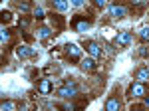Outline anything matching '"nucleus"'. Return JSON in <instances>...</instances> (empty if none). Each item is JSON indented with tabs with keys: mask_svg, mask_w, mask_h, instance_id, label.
<instances>
[{
	"mask_svg": "<svg viewBox=\"0 0 149 111\" xmlns=\"http://www.w3.org/2000/svg\"><path fill=\"white\" fill-rule=\"evenodd\" d=\"M147 95V87L143 85V81H135L127 89V97H145Z\"/></svg>",
	"mask_w": 149,
	"mask_h": 111,
	"instance_id": "nucleus-1",
	"label": "nucleus"
},
{
	"mask_svg": "<svg viewBox=\"0 0 149 111\" xmlns=\"http://www.w3.org/2000/svg\"><path fill=\"white\" fill-rule=\"evenodd\" d=\"M58 95H60V97H76V95H78V85L70 81V83L64 85V87L58 89Z\"/></svg>",
	"mask_w": 149,
	"mask_h": 111,
	"instance_id": "nucleus-2",
	"label": "nucleus"
},
{
	"mask_svg": "<svg viewBox=\"0 0 149 111\" xmlns=\"http://www.w3.org/2000/svg\"><path fill=\"white\" fill-rule=\"evenodd\" d=\"M64 52H66V56H68L72 62H80L81 50H80L76 44H66V46H64Z\"/></svg>",
	"mask_w": 149,
	"mask_h": 111,
	"instance_id": "nucleus-3",
	"label": "nucleus"
},
{
	"mask_svg": "<svg viewBox=\"0 0 149 111\" xmlns=\"http://www.w3.org/2000/svg\"><path fill=\"white\" fill-rule=\"evenodd\" d=\"M86 52L90 56H93V58H100V56H102V48H100L97 42H92V40H90V42H86Z\"/></svg>",
	"mask_w": 149,
	"mask_h": 111,
	"instance_id": "nucleus-4",
	"label": "nucleus"
},
{
	"mask_svg": "<svg viewBox=\"0 0 149 111\" xmlns=\"http://www.w3.org/2000/svg\"><path fill=\"white\" fill-rule=\"evenodd\" d=\"M115 46H127V44H131V34L129 32H119L117 36H115Z\"/></svg>",
	"mask_w": 149,
	"mask_h": 111,
	"instance_id": "nucleus-5",
	"label": "nucleus"
},
{
	"mask_svg": "<svg viewBox=\"0 0 149 111\" xmlns=\"http://www.w3.org/2000/svg\"><path fill=\"white\" fill-rule=\"evenodd\" d=\"M109 16H113V18H123L125 16V8L121 6V4H113V6H109Z\"/></svg>",
	"mask_w": 149,
	"mask_h": 111,
	"instance_id": "nucleus-6",
	"label": "nucleus"
},
{
	"mask_svg": "<svg viewBox=\"0 0 149 111\" xmlns=\"http://www.w3.org/2000/svg\"><path fill=\"white\" fill-rule=\"evenodd\" d=\"M50 18H52V26H54V30L62 32V30H64V26H66V22H64V16H60V14H52Z\"/></svg>",
	"mask_w": 149,
	"mask_h": 111,
	"instance_id": "nucleus-7",
	"label": "nucleus"
},
{
	"mask_svg": "<svg viewBox=\"0 0 149 111\" xmlns=\"http://www.w3.org/2000/svg\"><path fill=\"white\" fill-rule=\"evenodd\" d=\"M38 91L44 93V95H48V93L52 91V81H50V79H40V81H38Z\"/></svg>",
	"mask_w": 149,
	"mask_h": 111,
	"instance_id": "nucleus-8",
	"label": "nucleus"
},
{
	"mask_svg": "<svg viewBox=\"0 0 149 111\" xmlns=\"http://www.w3.org/2000/svg\"><path fill=\"white\" fill-rule=\"evenodd\" d=\"M74 26H76L78 32H86V30H90L92 22H90V20H80V18H76V20H74Z\"/></svg>",
	"mask_w": 149,
	"mask_h": 111,
	"instance_id": "nucleus-9",
	"label": "nucleus"
},
{
	"mask_svg": "<svg viewBox=\"0 0 149 111\" xmlns=\"http://www.w3.org/2000/svg\"><path fill=\"white\" fill-rule=\"evenodd\" d=\"M16 54H18V58H32L36 52L28 46H20V48H16Z\"/></svg>",
	"mask_w": 149,
	"mask_h": 111,
	"instance_id": "nucleus-10",
	"label": "nucleus"
},
{
	"mask_svg": "<svg viewBox=\"0 0 149 111\" xmlns=\"http://www.w3.org/2000/svg\"><path fill=\"white\" fill-rule=\"evenodd\" d=\"M80 66H81V69H84V71H93V69L97 67V64H95V60H93V58H86Z\"/></svg>",
	"mask_w": 149,
	"mask_h": 111,
	"instance_id": "nucleus-11",
	"label": "nucleus"
},
{
	"mask_svg": "<svg viewBox=\"0 0 149 111\" xmlns=\"http://www.w3.org/2000/svg\"><path fill=\"white\" fill-rule=\"evenodd\" d=\"M52 6H54L58 12H64V10H68L70 2L68 0H52Z\"/></svg>",
	"mask_w": 149,
	"mask_h": 111,
	"instance_id": "nucleus-12",
	"label": "nucleus"
},
{
	"mask_svg": "<svg viewBox=\"0 0 149 111\" xmlns=\"http://www.w3.org/2000/svg\"><path fill=\"white\" fill-rule=\"evenodd\" d=\"M135 79H137V81H147L149 79V69L147 67H139L137 71H135Z\"/></svg>",
	"mask_w": 149,
	"mask_h": 111,
	"instance_id": "nucleus-13",
	"label": "nucleus"
},
{
	"mask_svg": "<svg viewBox=\"0 0 149 111\" xmlns=\"http://www.w3.org/2000/svg\"><path fill=\"white\" fill-rule=\"evenodd\" d=\"M105 109L107 111H117L119 109V99H117V97H109L107 103H105Z\"/></svg>",
	"mask_w": 149,
	"mask_h": 111,
	"instance_id": "nucleus-14",
	"label": "nucleus"
},
{
	"mask_svg": "<svg viewBox=\"0 0 149 111\" xmlns=\"http://www.w3.org/2000/svg\"><path fill=\"white\" fill-rule=\"evenodd\" d=\"M50 36H52V30H50L48 26H40V28H38V38H40V40H48Z\"/></svg>",
	"mask_w": 149,
	"mask_h": 111,
	"instance_id": "nucleus-15",
	"label": "nucleus"
},
{
	"mask_svg": "<svg viewBox=\"0 0 149 111\" xmlns=\"http://www.w3.org/2000/svg\"><path fill=\"white\" fill-rule=\"evenodd\" d=\"M16 107H18V103H14V101H2V103H0V109L2 111H14L16 109Z\"/></svg>",
	"mask_w": 149,
	"mask_h": 111,
	"instance_id": "nucleus-16",
	"label": "nucleus"
},
{
	"mask_svg": "<svg viewBox=\"0 0 149 111\" xmlns=\"http://www.w3.org/2000/svg\"><path fill=\"white\" fill-rule=\"evenodd\" d=\"M139 40L141 42H149V26H143L139 30Z\"/></svg>",
	"mask_w": 149,
	"mask_h": 111,
	"instance_id": "nucleus-17",
	"label": "nucleus"
},
{
	"mask_svg": "<svg viewBox=\"0 0 149 111\" xmlns=\"http://www.w3.org/2000/svg\"><path fill=\"white\" fill-rule=\"evenodd\" d=\"M147 4V0H131V6L133 8H143Z\"/></svg>",
	"mask_w": 149,
	"mask_h": 111,
	"instance_id": "nucleus-18",
	"label": "nucleus"
},
{
	"mask_svg": "<svg viewBox=\"0 0 149 111\" xmlns=\"http://www.w3.org/2000/svg\"><path fill=\"white\" fill-rule=\"evenodd\" d=\"M10 20H12V12L4 10V12H2V22L6 24V22H10Z\"/></svg>",
	"mask_w": 149,
	"mask_h": 111,
	"instance_id": "nucleus-19",
	"label": "nucleus"
},
{
	"mask_svg": "<svg viewBox=\"0 0 149 111\" xmlns=\"http://www.w3.org/2000/svg\"><path fill=\"white\" fill-rule=\"evenodd\" d=\"M34 16L38 18V20H44V10H42V8H36V10H34Z\"/></svg>",
	"mask_w": 149,
	"mask_h": 111,
	"instance_id": "nucleus-20",
	"label": "nucleus"
},
{
	"mask_svg": "<svg viewBox=\"0 0 149 111\" xmlns=\"http://www.w3.org/2000/svg\"><path fill=\"white\" fill-rule=\"evenodd\" d=\"M10 40V30H2V42H8Z\"/></svg>",
	"mask_w": 149,
	"mask_h": 111,
	"instance_id": "nucleus-21",
	"label": "nucleus"
},
{
	"mask_svg": "<svg viewBox=\"0 0 149 111\" xmlns=\"http://www.w3.org/2000/svg\"><path fill=\"white\" fill-rule=\"evenodd\" d=\"M18 8H20L22 12H28V10H30V6H28L26 2H20V4H18Z\"/></svg>",
	"mask_w": 149,
	"mask_h": 111,
	"instance_id": "nucleus-22",
	"label": "nucleus"
},
{
	"mask_svg": "<svg viewBox=\"0 0 149 111\" xmlns=\"http://www.w3.org/2000/svg\"><path fill=\"white\" fill-rule=\"evenodd\" d=\"M139 56H141V58H147L149 56V48H141V50H139Z\"/></svg>",
	"mask_w": 149,
	"mask_h": 111,
	"instance_id": "nucleus-23",
	"label": "nucleus"
},
{
	"mask_svg": "<svg viewBox=\"0 0 149 111\" xmlns=\"http://www.w3.org/2000/svg\"><path fill=\"white\" fill-rule=\"evenodd\" d=\"M92 2L97 6V8H103V6H105V0H92Z\"/></svg>",
	"mask_w": 149,
	"mask_h": 111,
	"instance_id": "nucleus-24",
	"label": "nucleus"
},
{
	"mask_svg": "<svg viewBox=\"0 0 149 111\" xmlns=\"http://www.w3.org/2000/svg\"><path fill=\"white\" fill-rule=\"evenodd\" d=\"M74 6H84V0H72Z\"/></svg>",
	"mask_w": 149,
	"mask_h": 111,
	"instance_id": "nucleus-25",
	"label": "nucleus"
}]
</instances>
